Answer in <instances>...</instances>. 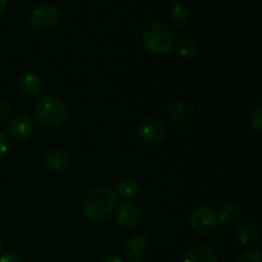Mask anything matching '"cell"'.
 <instances>
[{"label": "cell", "mask_w": 262, "mask_h": 262, "mask_svg": "<svg viewBox=\"0 0 262 262\" xmlns=\"http://www.w3.org/2000/svg\"><path fill=\"white\" fill-rule=\"evenodd\" d=\"M191 12L184 5L176 4L170 10V20L177 27H186L191 22Z\"/></svg>", "instance_id": "2e32d148"}, {"label": "cell", "mask_w": 262, "mask_h": 262, "mask_svg": "<svg viewBox=\"0 0 262 262\" xmlns=\"http://www.w3.org/2000/svg\"><path fill=\"white\" fill-rule=\"evenodd\" d=\"M35 115L38 122L46 127H59L64 124L69 117L66 102L55 96H43L36 102Z\"/></svg>", "instance_id": "7a4b0ae2"}, {"label": "cell", "mask_w": 262, "mask_h": 262, "mask_svg": "<svg viewBox=\"0 0 262 262\" xmlns=\"http://www.w3.org/2000/svg\"><path fill=\"white\" fill-rule=\"evenodd\" d=\"M241 217V209L234 204H227L225 206L222 207V210L219 211V220L222 224L225 225H232L234 223H237Z\"/></svg>", "instance_id": "e0dca14e"}, {"label": "cell", "mask_w": 262, "mask_h": 262, "mask_svg": "<svg viewBox=\"0 0 262 262\" xmlns=\"http://www.w3.org/2000/svg\"><path fill=\"white\" fill-rule=\"evenodd\" d=\"M183 262H217L216 253L206 246H197L189 250Z\"/></svg>", "instance_id": "5bb4252c"}, {"label": "cell", "mask_w": 262, "mask_h": 262, "mask_svg": "<svg viewBox=\"0 0 262 262\" xmlns=\"http://www.w3.org/2000/svg\"><path fill=\"white\" fill-rule=\"evenodd\" d=\"M168 114L176 122L186 123L193 117L194 107L187 101H176L169 106Z\"/></svg>", "instance_id": "4fadbf2b"}, {"label": "cell", "mask_w": 262, "mask_h": 262, "mask_svg": "<svg viewBox=\"0 0 262 262\" xmlns=\"http://www.w3.org/2000/svg\"><path fill=\"white\" fill-rule=\"evenodd\" d=\"M127 262H142L140 258H128Z\"/></svg>", "instance_id": "4316f807"}, {"label": "cell", "mask_w": 262, "mask_h": 262, "mask_svg": "<svg viewBox=\"0 0 262 262\" xmlns=\"http://www.w3.org/2000/svg\"><path fill=\"white\" fill-rule=\"evenodd\" d=\"M148 248L147 238L141 234L132 235L124 245V255L128 258H141Z\"/></svg>", "instance_id": "30bf717a"}, {"label": "cell", "mask_w": 262, "mask_h": 262, "mask_svg": "<svg viewBox=\"0 0 262 262\" xmlns=\"http://www.w3.org/2000/svg\"><path fill=\"white\" fill-rule=\"evenodd\" d=\"M19 86L23 94L28 95L31 97L38 96L42 92L43 83L42 79L38 74L33 73V72H27L23 74L19 79Z\"/></svg>", "instance_id": "8fae6325"}, {"label": "cell", "mask_w": 262, "mask_h": 262, "mask_svg": "<svg viewBox=\"0 0 262 262\" xmlns=\"http://www.w3.org/2000/svg\"><path fill=\"white\" fill-rule=\"evenodd\" d=\"M189 224L192 229L199 234H209L214 232L217 225L216 212L207 206L197 207L189 216Z\"/></svg>", "instance_id": "277c9868"}, {"label": "cell", "mask_w": 262, "mask_h": 262, "mask_svg": "<svg viewBox=\"0 0 262 262\" xmlns=\"http://www.w3.org/2000/svg\"><path fill=\"white\" fill-rule=\"evenodd\" d=\"M101 262H124V261H123V258H120L119 256L110 255V256H107V257H105Z\"/></svg>", "instance_id": "cb8c5ba5"}, {"label": "cell", "mask_w": 262, "mask_h": 262, "mask_svg": "<svg viewBox=\"0 0 262 262\" xmlns=\"http://www.w3.org/2000/svg\"><path fill=\"white\" fill-rule=\"evenodd\" d=\"M9 147L10 145H9V140H8L7 135L0 130V159L4 158V156L7 155L8 151H9Z\"/></svg>", "instance_id": "7402d4cb"}, {"label": "cell", "mask_w": 262, "mask_h": 262, "mask_svg": "<svg viewBox=\"0 0 262 262\" xmlns=\"http://www.w3.org/2000/svg\"><path fill=\"white\" fill-rule=\"evenodd\" d=\"M177 51L184 59H191L199 53V45L192 38H182L177 43Z\"/></svg>", "instance_id": "ac0fdd59"}, {"label": "cell", "mask_w": 262, "mask_h": 262, "mask_svg": "<svg viewBox=\"0 0 262 262\" xmlns=\"http://www.w3.org/2000/svg\"><path fill=\"white\" fill-rule=\"evenodd\" d=\"M143 41L150 53L155 55H165L173 49L174 35L168 25L155 20L148 23L143 31Z\"/></svg>", "instance_id": "3957f363"}, {"label": "cell", "mask_w": 262, "mask_h": 262, "mask_svg": "<svg viewBox=\"0 0 262 262\" xmlns=\"http://www.w3.org/2000/svg\"><path fill=\"white\" fill-rule=\"evenodd\" d=\"M45 165L54 173H61L71 166V158L61 150H51L46 154Z\"/></svg>", "instance_id": "9c48e42d"}, {"label": "cell", "mask_w": 262, "mask_h": 262, "mask_svg": "<svg viewBox=\"0 0 262 262\" xmlns=\"http://www.w3.org/2000/svg\"><path fill=\"white\" fill-rule=\"evenodd\" d=\"M5 248H7V242L4 239H0V256L5 252Z\"/></svg>", "instance_id": "484cf974"}, {"label": "cell", "mask_w": 262, "mask_h": 262, "mask_svg": "<svg viewBox=\"0 0 262 262\" xmlns=\"http://www.w3.org/2000/svg\"><path fill=\"white\" fill-rule=\"evenodd\" d=\"M8 3H9V0H0V15L4 14V12L7 10Z\"/></svg>", "instance_id": "d4e9b609"}, {"label": "cell", "mask_w": 262, "mask_h": 262, "mask_svg": "<svg viewBox=\"0 0 262 262\" xmlns=\"http://www.w3.org/2000/svg\"><path fill=\"white\" fill-rule=\"evenodd\" d=\"M250 124L257 132H262V106H257L251 112Z\"/></svg>", "instance_id": "d6986e66"}, {"label": "cell", "mask_w": 262, "mask_h": 262, "mask_svg": "<svg viewBox=\"0 0 262 262\" xmlns=\"http://www.w3.org/2000/svg\"><path fill=\"white\" fill-rule=\"evenodd\" d=\"M115 222L122 229L135 230L141 223V211L129 201L120 202L115 207Z\"/></svg>", "instance_id": "8992f818"}, {"label": "cell", "mask_w": 262, "mask_h": 262, "mask_svg": "<svg viewBox=\"0 0 262 262\" xmlns=\"http://www.w3.org/2000/svg\"><path fill=\"white\" fill-rule=\"evenodd\" d=\"M166 127L156 118H146L138 124V135L147 143H160L166 137Z\"/></svg>", "instance_id": "52a82bcc"}, {"label": "cell", "mask_w": 262, "mask_h": 262, "mask_svg": "<svg viewBox=\"0 0 262 262\" xmlns=\"http://www.w3.org/2000/svg\"><path fill=\"white\" fill-rule=\"evenodd\" d=\"M138 192H140V183H138L137 179L130 178V177L119 181V183L117 184V189H115L117 196L124 200L133 199V197L137 196Z\"/></svg>", "instance_id": "9a60e30c"}, {"label": "cell", "mask_w": 262, "mask_h": 262, "mask_svg": "<svg viewBox=\"0 0 262 262\" xmlns=\"http://www.w3.org/2000/svg\"><path fill=\"white\" fill-rule=\"evenodd\" d=\"M118 205V196L112 188L105 186L94 187L83 200V214L90 222L100 223L106 219Z\"/></svg>", "instance_id": "6da1fadb"}, {"label": "cell", "mask_w": 262, "mask_h": 262, "mask_svg": "<svg viewBox=\"0 0 262 262\" xmlns=\"http://www.w3.org/2000/svg\"><path fill=\"white\" fill-rule=\"evenodd\" d=\"M14 113V105L5 100H0V120H5Z\"/></svg>", "instance_id": "44dd1931"}, {"label": "cell", "mask_w": 262, "mask_h": 262, "mask_svg": "<svg viewBox=\"0 0 262 262\" xmlns=\"http://www.w3.org/2000/svg\"><path fill=\"white\" fill-rule=\"evenodd\" d=\"M238 262H262V251L250 250L239 256Z\"/></svg>", "instance_id": "ffe728a7"}, {"label": "cell", "mask_w": 262, "mask_h": 262, "mask_svg": "<svg viewBox=\"0 0 262 262\" xmlns=\"http://www.w3.org/2000/svg\"><path fill=\"white\" fill-rule=\"evenodd\" d=\"M59 20V12L53 5H40L35 8L28 18L31 28L35 31L51 30Z\"/></svg>", "instance_id": "5b68a950"}, {"label": "cell", "mask_w": 262, "mask_h": 262, "mask_svg": "<svg viewBox=\"0 0 262 262\" xmlns=\"http://www.w3.org/2000/svg\"><path fill=\"white\" fill-rule=\"evenodd\" d=\"M35 129L32 118L27 114H18L13 117L7 124V132L13 140L22 141L30 137Z\"/></svg>", "instance_id": "ba28073f"}, {"label": "cell", "mask_w": 262, "mask_h": 262, "mask_svg": "<svg viewBox=\"0 0 262 262\" xmlns=\"http://www.w3.org/2000/svg\"><path fill=\"white\" fill-rule=\"evenodd\" d=\"M0 262H22L19 256L14 252H4L0 256Z\"/></svg>", "instance_id": "603a6c76"}, {"label": "cell", "mask_w": 262, "mask_h": 262, "mask_svg": "<svg viewBox=\"0 0 262 262\" xmlns=\"http://www.w3.org/2000/svg\"><path fill=\"white\" fill-rule=\"evenodd\" d=\"M238 242L246 247H253L260 242V233L258 229L251 223H242L237 228Z\"/></svg>", "instance_id": "7c38bea8"}]
</instances>
